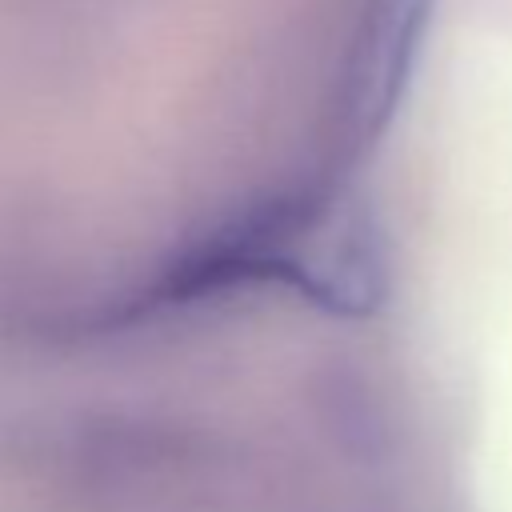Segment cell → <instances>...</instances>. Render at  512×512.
Here are the masks:
<instances>
[{
	"label": "cell",
	"mask_w": 512,
	"mask_h": 512,
	"mask_svg": "<svg viewBox=\"0 0 512 512\" xmlns=\"http://www.w3.org/2000/svg\"><path fill=\"white\" fill-rule=\"evenodd\" d=\"M388 284V248L376 220L352 204L304 200L216 232L160 272L124 312L136 316L144 304H188L236 288H280L332 316L360 320L384 304Z\"/></svg>",
	"instance_id": "6da1fadb"
}]
</instances>
